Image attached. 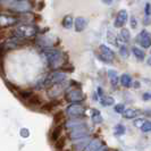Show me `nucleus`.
<instances>
[{"mask_svg":"<svg viewBox=\"0 0 151 151\" xmlns=\"http://www.w3.org/2000/svg\"><path fill=\"white\" fill-rule=\"evenodd\" d=\"M145 122L147 121H144V119H142V118H140V119H135V121H134V126H136V127H142Z\"/></svg>","mask_w":151,"mask_h":151,"instance_id":"obj_28","label":"nucleus"},{"mask_svg":"<svg viewBox=\"0 0 151 151\" xmlns=\"http://www.w3.org/2000/svg\"><path fill=\"white\" fill-rule=\"evenodd\" d=\"M19 133H21V136H22V137H29V136H30V129H22Z\"/></svg>","mask_w":151,"mask_h":151,"instance_id":"obj_31","label":"nucleus"},{"mask_svg":"<svg viewBox=\"0 0 151 151\" xmlns=\"http://www.w3.org/2000/svg\"><path fill=\"white\" fill-rule=\"evenodd\" d=\"M65 99L69 102H78L84 100V93L82 92V90H76V89L69 90L66 92Z\"/></svg>","mask_w":151,"mask_h":151,"instance_id":"obj_7","label":"nucleus"},{"mask_svg":"<svg viewBox=\"0 0 151 151\" xmlns=\"http://www.w3.org/2000/svg\"><path fill=\"white\" fill-rule=\"evenodd\" d=\"M55 145H56L57 149H61V148L65 145V139H64V137H60L59 141H57V143L55 144Z\"/></svg>","mask_w":151,"mask_h":151,"instance_id":"obj_29","label":"nucleus"},{"mask_svg":"<svg viewBox=\"0 0 151 151\" xmlns=\"http://www.w3.org/2000/svg\"><path fill=\"white\" fill-rule=\"evenodd\" d=\"M61 24H63V26H64L65 29H72V26H73V24H74V18H73V16L66 15L63 18Z\"/></svg>","mask_w":151,"mask_h":151,"instance_id":"obj_17","label":"nucleus"},{"mask_svg":"<svg viewBox=\"0 0 151 151\" xmlns=\"http://www.w3.org/2000/svg\"><path fill=\"white\" fill-rule=\"evenodd\" d=\"M91 119L94 124H101L104 122V118L101 116V113L99 110H93L92 113V116H91Z\"/></svg>","mask_w":151,"mask_h":151,"instance_id":"obj_19","label":"nucleus"},{"mask_svg":"<svg viewBox=\"0 0 151 151\" xmlns=\"http://www.w3.org/2000/svg\"><path fill=\"white\" fill-rule=\"evenodd\" d=\"M137 42L140 43V45L148 49L151 47V33H149L147 30H142L140 32V34L137 35Z\"/></svg>","mask_w":151,"mask_h":151,"instance_id":"obj_8","label":"nucleus"},{"mask_svg":"<svg viewBox=\"0 0 151 151\" xmlns=\"http://www.w3.org/2000/svg\"><path fill=\"white\" fill-rule=\"evenodd\" d=\"M121 84L124 88H129L132 85V77L129 74H123L121 76Z\"/></svg>","mask_w":151,"mask_h":151,"instance_id":"obj_18","label":"nucleus"},{"mask_svg":"<svg viewBox=\"0 0 151 151\" xmlns=\"http://www.w3.org/2000/svg\"><path fill=\"white\" fill-rule=\"evenodd\" d=\"M66 80V74L63 72H53L51 75L49 76L43 85H48V84H55V83H61Z\"/></svg>","mask_w":151,"mask_h":151,"instance_id":"obj_9","label":"nucleus"},{"mask_svg":"<svg viewBox=\"0 0 151 151\" xmlns=\"http://www.w3.org/2000/svg\"><path fill=\"white\" fill-rule=\"evenodd\" d=\"M119 52L123 57H129V49L126 48V45H121L119 47Z\"/></svg>","mask_w":151,"mask_h":151,"instance_id":"obj_24","label":"nucleus"},{"mask_svg":"<svg viewBox=\"0 0 151 151\" xmlns=\"http://www.w3.org/2000/svg\"><path fill=\"white\" fill-rule=\"evenodd\" d=\"M100 1H102V2H104V4H106V5H111L114 0H100Z\"/></svg>","mask_w":151,"mask_h":151,"instance_id":"obj_34","label":"nucleus"},{"mask_svg":"<svg viewBox=\"0 0 151 151\" xmlns=\"http://www.w3.org/2000/svg\"><path fill=\"white\" fill-rule=\"evenodd\" d=\"M60 131H61L60 127H57V129H53V132H52V139H53V141H57V139L59 137V133H60Z\"/></svg>","mask_w":151,"mask_h":151,"instance_id":"obj_27","label":"nucleus"},{"mask_svg":"<svg viewBox=\"0 0 151 151\" xmlns=\"http://www.w3.org/2000/svg\"><path fill=\"white\" fill-rule=\"evenodd\" d=\"M108 77H109L110 83H111V85H113L114 88H115V86H117L118 82H121V77H118L117 73H116L115 70H113V69L108 70Z\"/></svg>","mask_w":151,"mask_h":151,"instance_id":"obj_15","label":"nucleus"},{"mask_svg":"<svg viewBox=\"0 0 151 151\" xmlns=\"http://www.w3.org/2000/svg\"><path fill=\"white\" fill-rule=\"evenodd\" d=\"M104 149H106V147H105L104 142L101 140H99V139L91 140L90 142L88 143V145L84 148L85 151H100V150H104Z\"/></svg>","mask_w":151,"mask_h":151,"instance_id":"obj_11","label":"nucleus"},{"mask_svg":"<svg viewBox=\"0 0 151 151\" xmlns=\"http://www.w3.org/2000/svg\"><path fill=\"white\" fill-rule=\"evenodd\" d=\"M132 52H133V55L135 56L139 60H143L144 57H145V53H144L143 50H141V49L137 48V47H133V48H132Z\"/></svg>","mask_w":151,"mask_h":151,"instance_id":"obj_20","label":"nucleus"},{"mask_svg":"<svg viewBox=\"0 0 151 151\" xmlns=\"http://www.w3.org/2000/svg\"><path fill=\"white\" fill-rule=\"evenodd\" d=\"M64 90H65V86L63 85V82L61 83H55L50 89H48L47 93L50 98H57L58 96H60L63 93Z\"/></svg>","mask_w":151,"mask_h":151,"instance_id":"obj_12","label":"nucleus"},{"mask_svg":"<svg viewBox=\"0 0 151 151\" xmlns=\"http://www.w3.org/2000/svg\"><path fill=\"white\" fill-rule=\"evenodd\" d=\"M121 35L124 41H129V39H131V34H129V31L127 29H123L121 32Z\"/></svg>","mask_w":151,"mask_h":151,"instance_id":"obj_23","label":"nucleus"},{"mask_svg":"<svg viewBox=\"0 0 151 151\" xmlns=\"http://www.w3.org/2000/svg\"><path fill=\"white\" fill-rule=\"evenodd\" d=\"M131 24H132V25H131L132 29H135L136 26H137V25H136V19L134 18V17H132V22H131Z\"/></svg>","mask_w":151,"mask_h":151,"instance_id":"obj_33","label":"nucleus"},{"mask_svg":"<svg viewBox=\"0 0 151 151\" xmlns=\"http://www.w3.org/2000/svg\"><path fill=\"white\" fill-rule=\"evenodd\" d=\"M150 15H151V6L149 2H147V4H145V17L149 18Z\"/></svg>","mask_w":151,"mask_h":151,"instance_id":"obj_30","label":"nucleus"},{"mask_svg":"<svg viewBox=\"0 0 151 151\" xmlns=\"http://www.w3.org/2000/svg\"><path fill=\"white\" fill-rule=\"evenodd\" d=\"M142 132L144 133H148V132H151V122H145L144 125L141 127Z\"/></svg>","mask_w":151,"mask_h":151,"instance_id":"obj_25","label":"nucleus"},{"mask_svg":"<svg viewBox=\"0 0 151 151\" xmlns=\"http://www.w3.org/2000/svg\"><path fill=\"white\" fill-rule=\"evenodd\" d=\"M148 64L151 65V55H150V58H149V60H148Z\"/></svg>","mask_w":151,"mask_h":151,"instance_id":"obj_35","label":"nucleus"},{"mask_svg":"<svg viewBox=\"0 0 151 151\" xmlns=\"http://www.w3.org/2000/svg\"><path fill=\"white\" fill-rule=\"evenodd\" d=\"M99 49H100L99 58L104 61V63H111L115 59V53H114V51L110 48H108L107 45H101L99 47Z\"/></svg>","mask_w":151,"mask_h":151,"instance_id":"obj_5","label":"nucleus"},{"mask_svg":"<svg viewBox=\"0 0 151 151\" xmlns=\"http://www.w3.org/2000/svg\"><path fill=\"white\" fill-rule=\"evenodd\" d=\"M142 99H143V100H151V92L144 93L143 96H142Z\"/></svg>","mask_w":151,"mask_h":151,"instance_id":"obj_32","label":"nucleus"},{"mask_svg":"<svg viewBox=\"0 0 151 151\" xmlns=\"http://www.w3.org/2000/svg\"><path fill=\"white\" fill-rule=\"evenodd\" d=\"M66 127L68 129H72L69 132V137L72 140H80L89 135V127L86 126L85 123L72 121L66 123Z\"/></svg>","mask_w":151,"mask_h":151,"instance_id":"obj_1","label":"nucleus"},{"mask_svg":"<svg viewBox=\"0 0 151 151\" xmlns=\"http://www.w3.org/2000/svg\"><path fill=\"white\" fill-rule=\"evenodd\" d=\"M19 19L17 17L10 15H5V14H1L0 16V23H1V26H10V25H14L18 22Z\"/></svg>","mask_w":151,"mask_h":151,"instance_id":"obj_13","label":"nucleus"},{"mask_svg":"<svg viewBox=\"0 0 151 151\" xmlns=\"http://www.w3.org/2000/svg\"><path fill=\"white\" fill-rule=\"evenodd\" d=\"M88 23H86V19L84 17H77L74 22V27H75L76 32H82V31L85 30Z\"/></svg>","mask_w":151,"mask_h":151,"instance_id":"obj_14","label":"nucleus"},{"mask_svg":"<svg viewBox=\"0 0 151 151\" xmlns=\"http://www.w3.org/2000/svg\"><path fill=\"white\" fill-rule=\"evenodd\" d=\"M8 6L17 13H27L32 9V4L29 0H13L8 2Z\"/></svg>","mask_w":151,"mask_h":151,"instance_id":"obj_4","label":"nucleus"},{"mask_svg":"<svg viewBox=\"0 0 151 151\" xmlns=\"http://www.w3.org/2000/svg\"><path fill=\"white\" fill-rule=\"evenodd\" d=\"M124 133H125V127L122 124H118L115 126V134L116 135H123Z\"/></svg>","mask_w":151,"mask_h":151,"instance_id":"obj_22","label":"nucleus"},{"mask_svg":"<svg viewBox=\"0 0 151 151\" xmlns=\"http://www.w3.org/2000/svg\"><path fill=\"white\" fill-rule=\"evenodd\" d=\"M139 115H140V110H137V109H126V110H124V113H123L124 118H127V119L136 118Z\"/></svg>","mask_w":151,"mask_h":151,"instance_id":"obj_16","label":"nucleus"},{"mask_svg":"<svg viewBox=\"0 0 151 151\" xmlns=\"http://www.w3.org/2000/svg\"><path fill=\"white\" fill-rule=\"evenodd\" d=\"M100 104L102 105L104 107H108V106H111L115 104V100H114L113 97H101V100H100Z\"/></svg>","mask_w":151,"mask_h":151,"instance_id":"obj_21","label":"nucleus"},{"mask_svg":"<svg viewBox=\"0 0 151 151\" xmlns=\"http://www.w3.org/2000/svg\"><path fill=\"white\" fill-rule=\"evenodd\" d=\"M13 33H14V37H17V38L31 39L37 35L38 26L30 24V23H23V24H19L18 26H16Z\"/></svg>","mask_w":151,"mask_h":151,"instance_id":"obj_2","label":"nucleus"},{"mask_svg":"<svg viewBox=\"0 0 151 151\" xmlns=\"http://www.w3.org/2000/svg\"><path fill=\"white\" fill-rule=\"evenodd\" d=\"M115 111L116 113H118V114H123L124 113V110H125V106L123 105V104H118V105H116L115 106Z\"/></svg>","mask_w":151,"mask_h":151,"instance_id":"obj_26","label":"nucleus"},{"mask_svg":"<svg viewBox=\"0 0 151 151\" xmlns=\"http://www.w3.org/2000/svg\"><path fill=\"white\" fill-rule=\"evenodd\" d=\"M145 114H148V115H150V116H151V110H149V111H145Z\"/></svg>","mask_w":151,"mask_h":151,"instance_id":"obj_36","label":"nucleus"},{"mask_svg":"<svg viewBox=\"0 0 151 151\" xmlns=\"http://www.w3.org/2000/svg\"><path fill=\"white\" fill-rule=\"evenodd\" d=\"M45 58L48 60V64L51 68H56L63 64V53L59 50L56 49H45Z\"/></svg>","mask_w":151,"mask_h":151,"instance_id":"obj_3","label":"nucleus"},{"mask_svg":"<svg viewBox=\"0 0 151 151\" xmlns=\"http://www.w3.org/2000/svg\"><path fill=\"white\" fill-rule=\"evenodd\" d=\"M129 19V14L125 9H122L117 13L116 15V18H115V23H114V26L119 29V27H123V25L127 22Z\"/></svg>","mask_w":151,"mask_h":151,"instance_id":"obj_10","label":"nucleus"},{"mask_svg":"<svg viewBox=\"0 0 151 151\" xmlns=\"http://www.w3.org/2000/svg\"><path fill=\"white\" fill-rule=\"evenodd\" d=\"M66 114H67L69 117H81V116H84L85 114V108L78 104H75V102H72V105H69L66 109Z\"/></svg>","mask_w":151,"mask_h":151,"instance_id":"obj_6","label":"nucleus"}]
</instances>
